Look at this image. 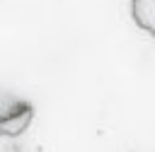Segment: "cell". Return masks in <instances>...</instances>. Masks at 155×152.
Returning <instances> with one entry per match:
<instances>
[{"label": "cell", "instance_id": "1", "mask_svg": "<svg viewBox=\"0 0 155 152\" xmlns=\"http://www.w3.org/2000/svg\"><path fill=\"white\" fill-rule=\"evenodd\" d=\"M31 118H34L31 104L17 101V104H12V106L2 113V118H0V133L7 135V138H17L19 133H24V130L29 128Z\"/></svg>", "mask_w": 155, "mask_h": 152}, {"label": "cell", "instance_id": "2", "mask_svg": "<svg viewBox=\"0 0 155 152\" xmlns=\"http://www.w3.org/2000/svg\"><path fill=\"white\" fill-rule=\"evenodd\" d=\"M131 17L155 39V0H131Z\"/></svg>", "mask_w": 155, "mask_h": 152}]
</instances>
